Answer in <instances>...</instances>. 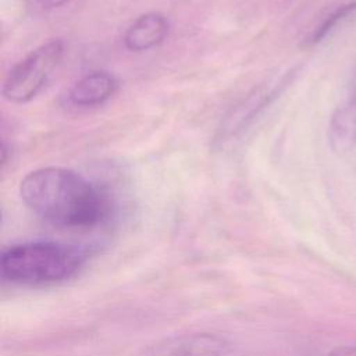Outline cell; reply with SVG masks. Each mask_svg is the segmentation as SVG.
Returning <instances> with one entry per match:
<instances>
[{
    "label": "cell",
    "mask_w": 356,
    "mask_h": 356,
    "mask_svg": "<svg viewBox=\"0 0 356 356\" xmlns=\"http://www.w3.org/2000/svg\"><path fill=\"white\" fill-rule=\"evenodd\" d=\"M19 195L35 214L65 229H92L113 213V202L103 188L64 167L28 172L19 184Z\"/></svg>",
    "instance_id": "cell-1"
},
{
    "label": "cell",
    "mask_w": 356,
    "mask_h": 356,
    "mask_svg": "<svg viewBox=\"0 0 356 356\" xmlns=\"http://www.w3.org/2000/svg\"><path fill=\"white\" fill-rule=\"evenodd\" d=\"M86 260V252L60 242H26L1 254V275L15 284L42 285L74 275Z\"/></svg>",
    "instance_id": "cell-2"
},
{
    "label": "cell",
    "mask_w": 356,
    "mask_h": 356,
    "mask_svg": "<svg viewBox=\"0 0 356 356\" xmlns=\"http://www.w3.org/2000/svg\"><path fill=\"white\" fill-rule=\"evenodd\" d=\"M64 53L60 39H51L17 63L3 83V96L13 103H26L46 85Z\"/></svg>",
    "instance_id": "cell-3"
},
{
    "label": "cell",
    "mask_w": 356,
    "mask_h": 356,
    "mask_svg": "<svg viewBox=\"0 0 356 356\" xmlns=\"http://www.w3.org/2000/svg\"><path fill=\"white\" fill-rule=\"evenodd\" d=\"M229 342L217 334H186L160 343L153 356H227Z\"/></svg>",
    "instance_id": "cell-4"
},
{
    "label": "cell",
    "mask_w": 356,
    "mask_h": 356,
    "mask_svg": "<svg viewBox=\"0 0 356 356\" xmlns=\"http://www.w3.org/2000/svg\"><path fill=\"white\" fill-rule=\"evenodd\" d=\"M168 33V21L160 13L139 15L125 31L124 44L131 51H145L159 46Z\"/></svg>",
    "instance_id": "cell-5"
},
{
    "label": "cell",
    "mask_w": 356,
    "mask_h": 356,
    "mask_svg": "<svg viewBox=\"0 0 356 356\" xmlns=\"http://www.w3.org/2000/svg\"><path fill=\"white\" fill-rule=\"evenodd\" d=\"M115 86L117 83L111 74L95 71L74 83L70 89L68 99L72 104L79 107L99 106L113 96Z\"/></svg>",
    "instance_id": "cell-6"
},
{
    "label": "cell",
    "mask_w": 356,
    "mask_h": 356,
    "mask_svg": "<svg viewBox=\"0 0 356 356\" xmlns=\"http://www.w3.org/2000/svg\"><path fill=\"white\" fill-rule=\"evenodd\" d=\"M328 140L331 149L343 154L356 143V99L339 106L330 121Z\"/></svg>",
    "instance_id": "cell-7"
},
{
    "label": "cell",
    "mask_w": 356,
    "mask_h": 356,
    "mask_svg": "<svg viewBox=\"0 0 356 356\" xmlns=\"http://www.w3.org/2000/svg\"><path fill=\"white\" fill-rule=\"evenodd\" d=\"M277 93V89H270L266 86H260L254 89L246 99L242 100L232 111L227 115L222 131L225 134H235L242 129L254 115L271 100L273 95Z\"/></svg>",
    "instance_id": "cell-8"
},
{
    "label": "cell",
    "mask_w": 356,
    "mask_h": 356,
    "mask_svg": "<svg viewBox=\"0 0 356 356\" xmlns=\"http://www.w3.org/2000/svg\"><path fill=\"white\" fill-rule=\"evenodd\" d=\"M355 10H356V1L343 4V6H341L339 8H337L332 14H330V15L316 28V31H314L313 35L310 36L309 42H310L312 44L320 42L334 26L338 25V22H341L345 17H348L349 14H352Z\"/></svg>",
    "instance_id": "cell-9"
},
{
    "label": "cell",
    "mask_w": 356,
    "mask_h": 356,
    "mask_svg": "<svg viewBox=\"0 0 356 356\" xmlns=\"http://www.w3.org/2000/svg\"><path fill=\"white\" fill-rule=\"evenodd\" d=\"M330 356H356V346H339L335 348Z\"/></svg>",
    "instance_id": "cell-10"
},
{
    "label": "cell",
    "mask_w": 356,
    "mask_h": 356,
    "mask_svg": "<svg viewBox=\"0 0 356 356\" xmlns=\"http://www.w3.org/2000/svg\"><path fill=\"white\" fill-rule=\"evenodd\" d=\"M70 0H38V3L46 8V10H51V8H57L64 6L65 3H68Z\"/></svg>",
    "instance_id": "cell-11"
}]
</instances>
